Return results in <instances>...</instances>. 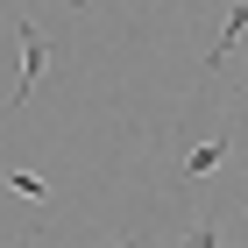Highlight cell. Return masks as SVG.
<instances>
[{
  "instance_id": "obj_1",
  "label": "cell",
  "mask_w": 248,
  "mask_h": 248,
  "mask_svg": "<svg viewBox=\"0 0 248 248\" xmlns=\"http://www.w3.org/2000/svg\"><path fill=\"white\" fill-rule=\"evenodd\" d=\"M15 36H21V85H15V99H29L43 85V64H50V36H43V21H29V15L15 21Z\"/></svg>"
},
{
  "instance_id": "obj_2",
  "label": "cell",
  "mask_w": 248,
  "mask_h": 248,
  "mask_svg": "<svg viewBox=\"0 0 248 248\" xmlns=\"http://www.w3.org/2000/svg\"><path fill=\"white\" fill-rule=\"evenodd\" d=\"M241 36H248V0H234L227 15H220V36H213V50H206V64H213V71H220V64L241 50Z\"/></svg>"
},
{
  "instance_id": "obj_3",
  "label": "cell",
  "mask_w": 248,
  "mask_h": 248,
  "mask_svg": "<svg viewBox=\"0 0 248 248\" xmlns=\"http://www.w3.org/2000/svg\"><path fill=\"white\" fill-rule=\"evenodd\" d=\"M227 149H234V135H227V128L213 135V142H199V149L185 156V185H199V177H213L220 163H227Z\"/></svg>"
},
{
  "instance_id": "obj_4",
  "label": "cell",
  "mask_w": 248,
  "mask_h": 248,
  "mask_svg": "<svg viewBox=\"0 0 248 248\" xmlns=\"http://www.w3.org/2000/svg\"><path fill=\"white\" fill-rule=\"evenodd\" d=\"M0 185H15L29 206H50V185H43V177H29V170H0Z\"/></svg>"
},
{
  "instance_id": "obj_5",
  "label": "cell",
  "mask_w": 248,
  "mask_h": 248,
  "mask_svg": "<svg viewBox=\"0 0 248 248\" xmlns=\"http://www.w3.org/2000/svg\"><path fill=\"white\" fill-rule=\"evenodd\" d=\"M185 248H220V220H191V234H185Z\"/></svg>"
}]
</instances>
